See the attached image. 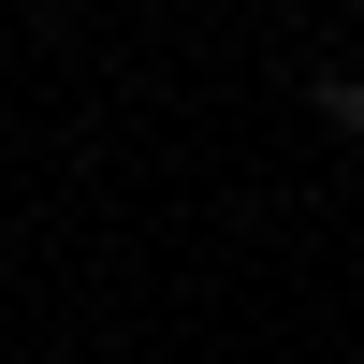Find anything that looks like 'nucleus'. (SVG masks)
<instances>
[{"label": "nucleus", "mask_w": 364, "mask_h": 364, "mask_svg": "<svg viewBox=\"0 0 364 364\" xmlns=\"http://www.w3.org/2000/svg\"><path fill=\"white\" fill-rule=\"evenodd\" d=\"M306 117H321V132H350V146H364V73H321V87H306Z\"/></svg>", "instance_id": "1"}]
</instances>
